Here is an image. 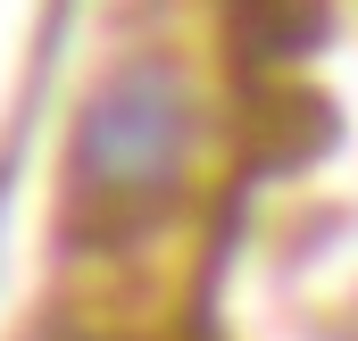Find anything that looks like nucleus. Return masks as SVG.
<instances>
[{
	"label": "nucleus",
	"instance_id": "obj_1",
	"mask_svg": "<svg viewBox=\"0 0 358 341\" xmlns=\"http://www.w3.org/2000/svg\"><path fill=\"white\" fill-rule=\"evenodd\" d=\"M200 142V100L167 59H125L108 84L92 92L84 125H76V225H100V242L150 233L183 191Z\"/></svg>",
	"mask_w": 358,
	"mask_h": 341
},
{
	"label": "nucleus",
	"instance_id": "obj_2",
	"mask_svg": "<svg viewBox=\"0 0 358 341\" xmlns=\"http://www.w3.org/2000/svg\"><path fill=\"white\" fill-rule=\"evenodd\" d=\"M234 17H242V34H250L259 59H300L317 42V25H325L317 0H234Z\"/></svg>",
	"mask_w": 358,
	"mask_h": 341
}]
</instances>
